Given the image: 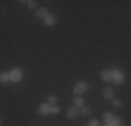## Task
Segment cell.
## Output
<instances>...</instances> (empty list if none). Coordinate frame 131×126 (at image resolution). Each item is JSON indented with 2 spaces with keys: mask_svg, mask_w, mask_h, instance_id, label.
<instances>
[{
  "mask_svg": "<svg viewBox=\"0 0 131 126\" xmlns=\"http://www.w3.org/2000/svg\"><path fill=\"white\" fill-rule=\"evenodd\" d=\"M23 77H24L23 69H20V67L11 69V71H10V81H13V83H20V81L23 80Z\"/></svg>",
  "mask_w": 131,
  "mask_h": 126,
  "instance_id": "1",
  "label": "cell"
},
{
  "mask_svg": "<svg viewBox=\"0 0 131 126\" xmlns=\"http://www.w3.org/2000/svg\"><path fill=\"white\" fill-rule=\"evenodd\" d=\"M86 90H88V84H86L85 81H82V80L77 81V84L74 86V94H75V97L77 95L81 97L82 94L86 93Z\"/></svg>",
  "mask_w": 131,
  "mask_h": 126,
  "instance_id": "2",
  "label": "cell"
},
{
  "mask_svg": "<svg viewBox=\"0 0 131 126\" xmlns=\"http://www.w3.org/2000/svg\"><path fill=\"white\" fill-rule=\"evenodd\" d=\"M112 81H114V84H117V86H121L124 83V73L120 69H113V80Z\"/></svg>",
  "mask_w": 131,
  "mask_h": 126,
  "instance_id": "3",
  "label": "cell"
},
{
  "mask_svg": "<svg viewBox=\"0 0 131 126\" xmlns=\"http://www.w3.org/2000/svg\"><path fill=\"white\" fill-rule=\"evenodd\" d=\"M101 78H102V81H105V83L112 81L113 80V69H110V67L103 69V70L101 71Z\"/></svg>",
  "mask_w": 131,
  "mask_h": 126,
  "instance_id": "4",
  "label": "cell"
},
{
  "mask_svg": "<svg viewBox=\"0 0 131 126\" xmlns=\"http://www.w3.org/2000/svg\"><path fill=\"white\" fill-rule=\"evenodd\" d=\"M38 115L39 116H48L50 115V105H49L48 102H42L40 105L38 106Z\"/></svg>",
  "mask_w": 131,
  "mask_h": 126,
  "instance_id": "5",
  "label": "cell"
},
{
  "mask_svg": "<svg viewBox=\"0 0 131 126\" xmlns=\"http://www.w3.org/2000/svg\"><path fill=\"white\" fill-rule=\"evenodd\" d=\"M57 23V17L53 14H49L46 18H43V25L45 27H53V25H56Z\"/></svg>",
  "mask_w": 131,
  "mask_h": 126,
  "instance_id": "6",
  "label": "cell"
},
{
  "mask_svg": "<svg viewBox=\"0 0 131 126\" xmlns=\"http://www.w3.org/2000/svg\"><path fill=\"white\" fill-rule=\"evenodd\" d=\"M49 14H50V13H49L48 7H40V8H38V10L35 11V14H34V15H35L36 18H42V20H43V18H46Z\"/></svg>",
  "mask_w": 131,
  "mask_h": 126,
  "instance_id": "7",
  "label": "cell"
},
{
  "mask_svg": "<svg viewBox=\"0 0 131 126\" xmlns=\"http://www.w3.org/2000/svg\"><path fill=\"white\" fill-rule=\"evenodd\" d=\"M66 115H67L68 119H75V118H78V115H80V108H77V106L73 105V106H71V108L67 111V113H66Z\"/></svg>",
  "mask_w": 131,
  "mask_h": 126,
  "instance_id": "8",
  "label": "cell"
},
{
  "mask_svg": "<svg viewBox=\"0 0 131 126\" xmlns=\"http://www.w3.org/2000/svg\"><path fill=\"white\" fill-rule=\"evenodd\" d=\"M103 97L106 100H113L114 98V90L112 87H105L103 88Z\"/></svg>",
  "mask_w": 131,
  "mask_h": 126,
  "instance_id": "9",
  "label": "cell"
},
{
  "mask_svg": "<svg viewBox=\"0 0 131 126\" xmlns=\"http://www.w3.org/2000/svg\"><path fill=\"white\" fill-rule=\"evenodd\" d=\"M91 113H92V108L89 105H84V106H81V108H80V115L89 116Z\"/></svg>",
  "mask_w": 131,
  "mask_h": 126,
  "instance_id": "10",
  "label": "cell"
},
{
  "mask_svg": "<svg viewBox=\"0 0 131 126\" xmlns=\"http://www.w3.org/2000/svg\"><path fill=\"white\" fill-rule=\"evenodd\" d=\"M0 83L2 84L10 83V73H7V71H2V73H0Z\"/></svg>",
  "mask_w": 131,
  "mask_h": 126,
  "instance_id": "11",
  "label": "cell"
},
{
  "mask_svg": "<svg viewBox=\"0 0 131 126\" xmlns=\"http://www.w3.org/2000/svg\"><path fill=\"white\" fill-rule=\"evenodd\" d=\"M73 104H74V106H77V108H81V106L85 105V104H84V98H82V97H80V95H77L75 98H74Z\"/></svg>",
  "mask_w": 131,
  "mask_h": 126,
  "instance_id": "12",
  "label": "cell"
},
{
  "mask_svg": "<svg viewBox=\"0 0 131 126\" xmlns=\"http://www.w3.org/2000/svg\"><path fill=\"white\" fill-rule=\"evenodd\" d=\"M120 125H121V118H118V116H113V119L109 122V126H120Z\"/></svg>",
  "mask_w": 131,
  "mask_h": 126,
  "instance_id": "13",
  "label": "cell"
},
{
  "mask_svg": "<svg viewBox=\"0 0 131 126\" xmlns=\"http://www.w3.org/2000/svg\"><path fill=\"white\" fill-rule=\"evenodd\" d=\"M113 116H114V115H113L112 112H109V111L105 112V113H103V122H105V123H109V122L113 119Z\"/></svg>",
  "mask_w": 131,
  "mask_h": 126,
  "instance_id": "14",
  "label": "cell"
},
{
  "mask_svg": "<svg viewBox=\"0 0 131 126\" xmlns=\"http://www.w3.org/2000/svg\"><path fill=\"white\" fill-rule=\"evenodd\" d=\"M46 102H48L49 105H56V104H57V97L56 95H49L48 100H46Z\"/></svg>",
  "mask_w": 131,
  "mask_h": 126,
  "instance_id": "15",
  "label": "cell"
},
{
  "mask_svg": "<svg viewBox=\"0 0 131 126\" xmlns=\"http://www.w3.org/2000/svg\"><path fill=\"white\" fill-rule=\"evenodd\" d=\"M24 4H27V7L31 8V10H34V8L36 7V2H35V0H27V2H24Z\"/></svg>",
  "mask_w": 131,
  "mask_h": 126,
  "instance_id": "16",
  "label": "cell"
},
{
  "mask_svg": "<svg viewBox=\"0 0 131 126\" xmlns=\"http://www.w3.org/2000/svg\"><path fill=\"white\" fill-rule=\"evenodd\" d=\"M60 112V106L56 104V105H50V115H57Z\"/></svg>",
  "mask_w": 131,
  "mask_h": 126,
  "instance_id": "17",
  "label": "cell"
},
{
  "mask_svg": "<svg viewBox=\"0 0 131 126\" xmlns=\"http://www.w3.org/2000/svg\"><path fill=\"white\" fill-rule=\"evenodd\" d=\"M112 101H113V105L116 106V108H121V106H123V102H121V100H118V98H113Z\"/></svg>",
  "mask_w": 131,
  "mask_h": 126,
  "instance_id": "18",
  "label": "cell"
},
{
  "mask_svg": "<svg viewBox=\"0 0 131 126\" xmlns=\"http://www.w3.org/2000/svg\"><path fill=\"white\" fill-rule=\"evenodd\" d=\"M88 126H101V122H99L98 119H91L89 123H88Z\"/></svg>",
  "mask_w": 131,
  "mask_h": 126,
  "instance_id": "19",
  "label": "cell"
},
{
  "mask_svg": "<svg viewBox=\"0 0 131 126\" xmlns=\"http://www.w3.org/2000/svg\"><path fill=\"white\" fill-rule=\"evenodd\" d=\"M101 126H109V123H105V125H101Z\"/></svg>",
  "mask_w": 131,
  "mask_h": 126,
  "instance_id": "20",
  "label": "cell"
},
{
  "mask_svg": "<svg viewBox=\"0 0 131 126\" xmlns=\"http://www.w3.org/2000/svg\"><path fill=\"white\" fill-rule=\"evenodd\" d=\"M120 126H124V125H120Z\"/></svg>",
  "mask_w": 131,
  "mask_h": 126,
  "instance_id": "21",
  "label": "cell"
},
{
  "mask_svg": "<svg viewBox=\"0 0 131 126\" xmlns=\"http://www.w3.org/2000/svg\"><path fill=\"white\" fill-rule=\"evenodd\" d=\"M0 123H2V121H0Z\"/></svg>",
  "mask_w": 131,
  "mask_h": 126,
  "instance_id": "22",
  "label": "cell"
}]
</instances>
